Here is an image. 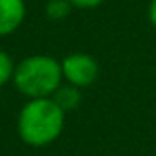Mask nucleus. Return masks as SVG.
<instances>
[{
  "label": "nucleus",
  "instance_id": "obj_9",
  "mask_svg": "<svg viewBox=\"0 0 156 156\" xmlns=\"http://www.w3.org/2000/svg\"><path fill=\"white\" fill-rule=\"evenodd\" d=\"M147 17H149V22L156 28V0H151V4L147 8Z\"/></svg>",
  "mask_w": 156,
  "mask_h": 156
},
{
  "label": "nucleus",
  "instance_id": "obj_2",
  "mask_svg": "<svg viewBox=\"0 0 156 156\" xmlns=\"http://www.w3.org/2000/svg\"><path fill=\"white\" fill-rule=\"evenodd\" d=\"M62 81L64 79H62L61 61L44 53L24 57L15 66L13 73L15 88L28 99L51 98L55 90L62 85Z\"/></svg>",
  "mask_w": 156,
  "mask_h": 156
},
{
  "label": "nucleus",
  "instance_id": "obj_1",
  "mask_svg": "<svg viewBox=\"0 0 156 156\" xmlns=\"http://www.w3.org/2000/svg\"><path fill=\"white\" fill-rule=\"evenodd\" d=\"M66 114L51 98L28 99L17 116L19 138L35 149L51 145L64 129Z\"/></svg>",
  "mask_w": 156,
  "mask_h": 156
},
{
  "label": "nucleus",
  "instance_id": "obj_7",
  "mask_svg": "<svg viewBox=\"0 0 156 156\" xmlns=\"http://www.w3.org/2000/svg\"><path fill=\"white\" fill-rule=\"evenodd\" d=\"M15 62L11 59V55L4 50H0V88L6 83L13 81V73H15Z\"/></svg>",
  "mask_w": 156,
  "mask_h": 156
},
{
  "label": "nucleus",
  "instance_id": "obj_8",
  "mask_svg": "<svg viewBox=\"0 0 156 156\" xmlns=\"http://www.w3.org/2000/svg\"><path fill=\"white\" fill-rule=\"evenodd\" d=\"M72 4V8H79V9H94L98 6H101L105 0H68Z\"/></svg>",
  "mask_w": 156,
  "mask_h": 156
},
{
  "label": "nucleus",
  "instance_id": "obj_6",
  "mask_svg": "<svg viewBox=\"0 0 156 156\" xmlns=\"http://www.w3.org/2000/svg\"><path fill=\"white\" fill-rule=\"evenodd\" d=\"M70 11H72V4L68 0H48L44 8V13L50 20H62L70 15Z\"/></svg>",
  "mask_w": 156,
  "mask_h": 156
},
{
  "label": "nucleus",
  "instance_id": "obj_5",
  "mask_svg": "<svg viewBox=\"0 0 156 156\" xmlns=\"http://www.w3.org/2000/svg\"><path fill=\"white\" fill-rule=\"evenodd\" d=\"M51 99L55 101V105H57L64 114H68V112L75 110L77 107L81 105L83 96H81V88H77V87L66 83V85H61V87L55 90V94L51 96Z\"/></svg>",
  "mask_w": 156,
  "mask_h": 156
},
{
  "label": "nucleus",
  "instance_id": "obj_3",
  "mask_svg": "<svg viewBox=\"0 0 156 156\" xmlns=\"http://www.w3.org/2000/svg\"><path fill=\"white\" fill-rule=\"evenodd\" d=\"M61 70H62V79L68 85H73L77 88L90 87L99 75L98 61L92 55L81 53V51L66 55L61 61Z\"/></svg>",
  "mask_w": 156,
  "mask_h": 156
},
{
  "label": "nucleus",
  "instance_id": "obj_4",
  "mask_svg": "<svg viewBox=\"0 0 156 156\" xmlns=\"http://www.w3.org/2000/svg\"><path fill=\"white\" fill-rule=\"evenodd\" d=\"M26 19L24 0H0V37L15 33Z\"/></svg>",
  "mask_w": 156,
  "mask_h": 156
}]
</instances>
